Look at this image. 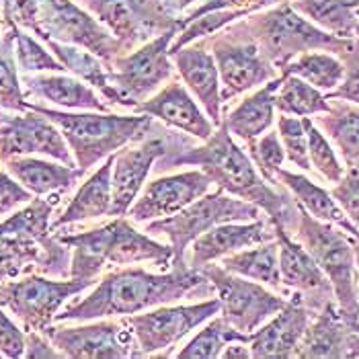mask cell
Returning a JSON list of instances; mask_svg holds the SVG:
<instances>
[{
    "instance_id": "obj_1",
    "label": "cell",
    "mask_w": 359,
    "mask_h": 359,
    "mask_svg": "<svg viewBox=\"0 0 359 359\" xmlns=\"http://www.w3.org/2000/svg\"><path fill=\"white\" fill-rule=\"evenodd\" d=\"M216 287L199 269L172 265L165 273L146 271L144 267H117L101 277L95 290L83 300L66 304L55 323H88L99 318H121L150 308L179 304L191 298H214Z\"/></svg>"
},
{
    "instance_id": "obj_2",
    "label": "cell",
    "mask_w": 359,
    "mask_h": 359,
    "mask_svg": "<svg viewBox=\"0 0 359 359\" xmlns=\"http://www.w3.org/2000/svg\"><path fill=\"white\" fill-rule=\"evenodd\" d=\"M179 166L201 168L210 175L216 187L259 205L277 230H285L294 236L300 220V203L283 185H271L261 177L249 152L236 144L224 123L205 142H197L181 154L156 161L152 175L158 177Z\"/></svg>"
},
{
    "instance_id": "obj_3",
    "label": "cell",
    "mask_w": 359,
    "mask_h": 359,
    "mask_svg": "<svg viewBox=\"0 0 359 359\" xmlns=\"http://www.w3.org/2000/svg\"><path fill=\"white\" fill-rule=\"evenodd\" d=\"M54 234L66 247L72 249L70 277L95 283L107 265L126 267L152 263L156 267H170L175 257L170 245L134 228V224L126 216L113 218L99 228L76 234Z\"/></svg>"
},
{
    "instance_id": "obj_4",
    "label": "cell",
    "mask_w": 359,
    "mask_h": 359,
    "mask_svg": "<svg viewBox=\"0 0 359 359\" xmlns=\"http://www.w3.org/2000/svg\"><path fill=\"white\" fill-rule=\"evenodd\" d=\"M29 109L46 115L54 121L68 142L76 166L88 172L90 168L103 163L107 156L115 154L123 146L144 138L150 130L154 117L134 113V115H117L103 111H79L52 109L39 103H29Z\"/></svg>"
},
{
    "instance_id": "obj_5",
    "label": "cell",
    "mask_w": 359,
    "mask_h": 359,
    "mask_svg": "<svg viewBox=\"0 0 359 359\" xmlns=\"http://www.w3.org/2000/svg\"><path fill=\"white\" fill-rule=\"evenodd\" d=\"M238 23L259 43L261 52L279 72L287 62L306 52H331L343 57L359 41L358 37H337L316 27L294 11L290 2H279L265 11L252 13Z\"/></svg>"
},
{
    "instance_id": "obj_6",
    "label": "cell",
    "mask_w": 359,
    "mask_h": 359,
    "mask_svg": "<svg viewBox=\"0 0 359 359\" xmlns=\"http://www.w3.org/2000/svg\"><path fill=\"white\" fill-rule=\"evenodd\" d=\"M179 31V25L166 29L165 33L111 62L109 84L101 93L111 109L123 107L134 111L177 76L168 50Z\"/></svg>"
},
{
    "instance_id": "obj_7",
    "label": "cell",
    "mask_w": 359,
    "mask_h": 359,
    "mask_svg": "<svg viewBox=\"0 0 359 359\" xmlns=\"http://www.w3.org/2000/svg\"><path fill=\"white\" fill-rule=\"evenodd\" d=\"M294 238L312 255V259L329 277L337 308L345 323H358L359 294L353 236L334 224L316 220L300 205V220Z\"/></svg>"
},
{
    "instance_id": "obj_8",
    "label": "cell",
    "mask_w": 359,
    "mask_h": 359,
    "mask_svg": "<svg viewBox=\"0 0 359 359\" xmlns=\"http://www.w3.org/2000/svg\"><path fill=\"white\" fill-rule=\"evenodd\" d=\"M261 216H265V212L259 205L216 187V191L195 199L181 212L144 224V232L152 238H165L172 247V265H189L187 250L195 238L224 222H250Z\"/></svg>"
},
{
    "instance_id": "obj_9",
    "label": "cell",
    "mask_w": 359,
    "mask_h": 359,
    "mask_svg": "<svg viewBox=\"0 0 359 359\" xmlns=\"http://www.w3.org/2000/svg\"><path fill=\"white\" fill-rule=\"evenodd\" d=\"M238 21L214 33L212 37H205L220 72L224 107L279 76V70L265 57L259 43L241 27Z\"/></svg>"
},
{
    "instance_id": "obj_10",
    "label": "cell",
    "mask_w": 359,
    "mask_h": 359,
    "mask_svg": "<svg viewBox=\"0 0 359 359\" xmlns=\"http://www.w3.org/2000/svg\"><path fill=\"white\" fill-rule=\"evenodd\" d=\"M216 314H220V300L214 296L194 304L156 306L121 320L138 343L140 358H172V349Z\"/></svg>"
},
{
    "instance_id": "obj_11",
    "label": "cell",
    "mask_w": 359,
    "mask_h": 359,
    "mask_svg": "<svg viewBox=\"0 0 359 359\" xmlns=\"http://www.w3.org/2000/svg\"><path fill=\"white\" fill-rule=\"evenodd\" d=\"M95 281L74 277L27 273L0 283V306L11 310L25 331H46L70 298L93 287Z\"/></svg>"
},
{
    "instance_id": "obj_12",
    "label": "cell",
    "mask_w": 359,
    "mask_h": 359,
    "mask_svg": "<svg viewBox=\"0 0 359 359\" xmlns=\"http://www.w3.org/2000/svg\"><path fill=\"white\" fill-rule=\"evenodd\" d=\"M33 33L41 41L54 39L84 48L109 66L115 57L128 54L109 29L74 0H39V23Z\"/></svg>"
},
{
    "instance_id": "obj_13",
    "label": "cell",
    "mask_w": 359,
    "mask_h": 359,
    "mask_svg": "<svg viewBox=\"0 0 359 359\" xmlns=\"http://www.w3.org/2000/svg\"><path fill=\"white\" fill-rule=\"evenodd\" d=\"M199 271L216 287L222 318L245 334L265 325L290 300L259 281L226 271L218 263L203 265Z\"/></svg>"
},
{
    "instance_id": "obj_14",
    "label": "cell",
    "mask_w": 359,
    "mask_h": 359,
    "mask_svg": "<svg viewBox=\"0 0 359 359\" xmlns=\"http://www.w3.org/2000/svg\"><path fill=\"white\" fill-rule=\"evenodd\" d=\"M48 339L64 355L72 359H126L140 358L138 343L121 318L88 320L81 327L50 325Z\"/></svg>"
},
{
    "instance_id": "obj_15",
    "label": "cell",
    "mask_w": 359,
    "mask_h": 359,
    "mask_svg": "<svg viewBox=\"0 0 359 359\" xmlns=\"http://www.w3.org/2000/svg\"><path fill=\"white\" fill-rule=\"evenodd\" d=\"M46 156L76 166L72 150L54 121L37 111L13 113L0 109V163L15 156Z\"/></svg>"
},
{
    "instance_id": "obj_16",
    "label": "cell",
    "mask_w": 359,
    "mask_h": 359,
    "mask_svg": "<svg viewBox=\"0 0 359 359\" xmlns=\"http://www.w3.org/2000/svg\"><path fill=\"white\" fill-rule=\"evenodd\" d=\"M212 185L214 181L201 168L175 175H158L150 183L146 181L128 216L134 220V224H148L172 216L194 203L195 199L210 194Z\"/></svg>"
},
{
    "instance_id": "obj_17",
    "label": "cell",
    "mask_w": 359,
    "mask_h": 359,
    "mask_svg": "<svg viewBox=\"0 0 359 359\" xmlns=\"http://www.w3.org/2000/svg\"><path fill=\"white\" fill-rule=\"evenodd\" d=\"M276 234L279 243V271L287 296H298L312 314L337 302L329 277L312 255L290 232L276 228Z\"/></svg>"
},
{
    "instance_id": "obj_18",
    "label": "cell",
    "mask_w": 359,
    "mask_h": 359,
    "mask_svg": "<svg viewBox=\"0 0 359 359\" xmlns=\"http://www.w3.org/2000/svg\"><path fill=\"white\" fill-rule=\"evenodd\" d=\"M276 236L273 222L265 216L250 222H224L195 238L187 255V263L194 269H201L203 265L218 263L228 255L273 241Z\"/></svg>"
},
{
    "instance_id": "obj_19",
    "label": "cell",
    "mask_w": 359,
    "mask_h": 359,
    "mask_svg": "<svg viewBox=\"0 0 359 359\" xmlns=\"http://www.w3.org/2000/svg\"><path fill=\"white\" fill-rule=\"evenodd\" d=\"M134 113L150 115L165 123L166 128L189 134L199 142H205L216 132V126L212 123L208 113L197 103L189 88L177 79L168 81V84H165L158 93L140 103Z\"/></svg>"
},
{
    "instance_id": "obj_20",
    "label": "cell",
    "mask_w": 359,
    "mask_h": 359,
    "mask_svg": "<svg viewBox=\"0 0 359 359\" xmlns=\"http://www.w3.org/2000/svg\"><path fill=\"white\" fill-rule=\"evenodd\" d=\"M177 76L185 83L189 93L199 101L212 123L218 128L222 123V93L220 72L214 54L205 39H197L189 46H183L177 52H170Z\"/></svg>"
},
{
    "instance_id": "obj_21",
    "label": "cell",
    "mask_w": 359,
    "mask_h": 359,
    "mask_svg": "<svg viewBox=\"0 0 359 359\" xmlns=\"http://www.w3.org/2000/svg\"><path fill=\"white\" fill-rule=\"evenodd\" d=\"M312 312L298 296H290L287 304L265 325L249 334L250 353L255 359L296 358V349L304 337Z\"/></svg>"
},
{
    "instance_id": "obj_22",
    "label": "cell",
    "mask_w": 359,
    "mask_h": 359,
    "mask_svg": "<svg viewBox=\"0 0 359 359\" xmlns=\"http://www.w3.org/2000/svg\"><path fill=\"white\" fill-rule=\"evenodd\" d=\"M21 84L25 97L39 99L62 109L74 111H103L107 113L111 107L105 99L88 83L76 79L74 74L66 72H35L21 74Z\"/></svg>"
},
{
    "instance_id": "obj_23",
    "label": "cell",
    "mask_w": 359,
    "mask_h": 359,
    "mask_svg": "<svg viewBox=\"0 0 359 359\" xmlns=\"http://www.w3.org/2000/svg\"><path fill=\"white\" fill-rule=\"evenodd\" d=\"M281 74L259 86L247 95L238 105L232 109H222V123L228 128V132L243 144H249L255 138L263 136L273 128L276 121V95L281 86Z\"/></svg>"
},
{
    "instance_id": "obj_24",
    "label": "cell",
    "mask_w": 359,
    "mask_h": 359,
    "mask_svg": "<svg viewBox=\"0 0 359 359\" xmlns=\"http://www.w3.org/2000/svg\"><path fill=\"white\" fill-rule=\"evenodd\" d=\"M2 165L35 197L68 194L84 177L79 166H68L54 158L48 161L37 156H15Z\"/></svg>"
},
{
    "instance_id": "obj_25",
    "label": "cell",
    "mask_w": 359,
    "mask_h": 359,
    "mask_svg": "<svg viewBox=\"0 0 359 359\" xmlns=\"http://www.w3.org/2000/svg\"><path fill=\"white\" fill-rule=\"evenodd\" d=\"M351 329L341 316L337 302L312 314L304 337L296 349L298 359H343L349 353Z\"/></svg>"
},
{
    "instance_id": "obj_26",
    "label": "cell",
    "mask_w": 359,
    "mask_h": 359,
    "mask_svg": "<svg viewBox=\"0 0 359 359\" xmlns=\"http://www.w3.org/2000/svg\"><path fill=\"white\" fill-rule=\"evenodd\" d=\"M111 170H113V154L103 161L83 185L74 197L68 201L64 212L52 220V232L81 222L99 220L111 216V203H113V187H111Z\"/></svg>"
},
{
    "instance_id": "obj_27",
    "label": "cell",
    "mask_w": 359,
    "mask_h": 359,
    "mask_svg": "<svg viewBox=\"0 0 359 359\" xmlns=\"http://www.w3.org/2000/svg\"><path fill=\"white\" fill-rule=\"evenodd\" d=\"M277 181L294 195V199L304 208L310 216H314L316 220L334 224L343 232H347L349 236L359 241V230L353 226V222L347 218V214L337 203V199L332 197L329 189L314 183L310 177H306L304 172H294V170H287V168L279 170Z\"/></svg>"
},
{
    "instance_id": "obj_28",
    "label": "cell",
    "mask_w": 359,
    "mask_h": 359,
    "mask_svg": "<svg viewBox=\"0 0 359 359\" xmlns=\"http://www.w3.org/2000/svg\"><path fill=\"white\" fill-rule=\"evenodd\" d=\"M331 111L314 115V123L331 140L347 168H359V105L329 99Z\"/></svg>"
},
{
    "instance_id": "obj_29",
    "label": "cell",
    "mask_w": 359,
    "mask_h": 359,
    "mask_svg": "<svg viewBox=\"0 0 359 359\" xmlns=\"http://www.w3.org/2000/svg\"><path fill=\"white\" fill-rule=\"evenodd\" d=\"M220 265L226 271H232L236 276L247 277L252 281H259L273 290L277 294L287 296V290L283 287L281 271H279V243L277 236L273 241L255 245L250 249H243L234 255H228L220 261Z\"/></svg>"
},
{
    "instance_id": "obj_30",
    "label": "cell",
    "mask_w": 359,
    "mask_h": 359,
    "mask_svg": "<svg viewBox=\"0 0 359 359\" xmlns=\"http://www.w3.org/2000/svg\"><path fill=\"white\" fill-rule=\"evenodd\" d=\"M290 4L316 27L337 37H355L359 0H294Z\"/></svg>"
},
{
    "instance_id": "obj_31",
    "label": "cell",
    "mask_w": 359,
    "mask_h": 359,
    "mask_svg": "<svg viewBox=\"0 0 359 359\" xmlns=\"http://www.w3.org/2000/svg\"><path fill=\"white\" fill-rule=\"evenodd\" d=\"M279 74H294L327 95L343 81L345 64L339 55L331 52H306L287 62Z\"/></svg>"
},
{
    "instance_id": "obj_32",
    "label": "cell",
    "mask_w": 359,
    "mask_h": 359,
    "mask_svg": "<svg viewBox=\"0 0 359 359\" xmlns=\"http://www.w3.org/2000/svg\"><path fill=\"white\" fill-rule=\"evenodd\" d=\"M245 341L249 343V334L234 329L230 323H226L222 316H214L208 323L199 327L194 337L179 347V351L172 355L177 359H220L222 351L228 343Z\"/></svg>"
},
{
    "instance_id": "obj_33",
    "label": "cell",
    "mask_w": 359,
    "mask_h": 359,
    "mask_svg": "<svg viewBox=\"0 0 359 359\" xmlns=\"http://www.w3.org/2000/svg\"><path fill=\"white\" fill-rule=\"evenodd\" d=\"M281 76V86L277 88L276 95V111L294 117H314L331 111V101L323 90L294 74Z\"/></svg>"
},
{
    "instance_id": "obj_34",
    "label": "cell",
    "mask_w": 359,
    "mask_h": 359,
    "mask_svg": "<svg viewBox=\"0 0 359 359\" xmlns=\"http://www.w3.org/2000/svg\"><path fill=\"white\" fill-rule=\"evenodd\" d=\"M43 43L64 64L68 74H74L76 79L88 83L93 88L99 90V95L107 88L111 66L105 64L99 55H95L84 48H79V46L62 43V41H54V39H46Z\"/></svg>"
},
{
    "instance_id": "obj_35",
    "label": "cell",
    "mask_w": 359,
    "mask_h": 359,
    "mask_svg": "<svg viewBox=\"0 0 359 359\" xmlns=\"http://www.w3.org/2000/svg\"><path fill=\"white\" fill-rule=\"evenodd\" d=\"M0 109L13 113L29 111V101L21 84V74L15 55L13 29L4 27L0 35Z\"/></svg>"
},
{
    "instance_id": "obj_36",
    "label": "cell",
    "mask_w": 359,
    "mask_h": 359,
    "mask_svg": "<svg viewBox=\"0 0 359 359\" xmlns=\"http://www.w3.org/2000/svg\"><path fill=\"white\" fill-rule=\"evenodd\" d=\"M4 27L13 29L15 35V55L21 74H35V72H66L64 64L52 54L48 46L31 35V31L21 29L15 23H4Z\"/></svg>"
},
{
    "instance_id": "obj_37",
    "label": "cell",
    "mask_w": 359,
    "mask_h": 359,
    "mask_svg": "<svg viewBox=\"0 0 359 359\" xmlns=\"http://www.w3.org/2000/svg\"><path fill=\"white\" fill-rule=\"evenodd\" d=\"M302 121H304L306 136H308V158H310L312 170H316L318 177L331 185L339 183L347 166L341 163L331 140L312 121V117H302Z\"/></svg>"
},
{
    "instance_id": "obj_38",
    "label": "cell",
    "mask_w": 359,
    "mask_h": 359,
    "mask_svg": "<svg viewBox=\"0 0 359 359\" xmlns=\"http://www.w3.org/2000/svg\"><path fill=\"white\" fill-rule=\"evenodd\" d=\"M247 150H249L250 161L255 163L257 170L261 172V177L271 185H281L277 181V175L285 163V150H283V144L279 140L277 130H269L263 136L249 142Z\"/></svg>"
},
{
    "instance_id": "obj_39",
    "label": "cell",
    "mask_w": 359,
    "mask_h": 359,
    "mask_svg": "<svg viewBox=\"0 0 359 359\" xmlns=\"http://www.w3.org/2000/svg\"><path fill=\"white\" fill-rule=\"evenodd\" d=\"M245 17L247 15L236 13V11H212V13H205V15H201V17H197V19L183 25V29L177 33V37H175L168 54L181 50L183 46L194 43L197 39L212 37L214 33H218V31L226 29L228 25H232V23H236L238 19H245Z\"/></svg>"
},
{
    "instance_id": "obj_40",
    "label": "cell",
    "mask_w": 359,
    "mask_h": 359,
    "mask_svg": "<svg viewBox=\"0 0 359 359\" xmlns=\"http://www.w3.org/2000/svg\"><path fill=\"white\" fill-rule=\"evenodd\" d=\"M277 134L283 144L285 158L294 166H298L304 172H312V165L308 158V136L302 117L294 115H283L279 113L277 117Z\"/></svg>"
},
{
    "instance_id": "obj_41",
    "label": "cell",
    "mask_w": 359,
    "mask_h": 359,
    "mask_svg": "<svg viewBox=\"0 0 359 359\" xmlns=\"http://www.w3.org/2000/svg\"><path fill=\"white\" fill-rule=\"evenodd\" d=\"M276 4H279V0H203L195 8H189L183 17H179V27L183 29L185 23L194 21L205 13H212V11H236V13H243L249 17L252 13L265 11Z\"/></svg>"
},
{
    "instance_id": "obj_42",
    "label": "cell",
    "mask_w": 359,
    "mask_h": 359,
    "mask_svg": "<svg viewBox=\"0 0 359 359\" xmlns=\"http://www.w3.org/2000/svg\"><path fill=\"white\" fill-rule=\"evenodd\" d=\"M331 194L359 230V168H345L343 179L332 185Z\"/></svg>"
},
{
    "instance_id": "obj_43",
    "label": "cell",
    "mask_w": 359,
    "mask_h": 359,
    "mask_svg": "<svg viewBox=\"0 0 359 359\" xmlns=\"http://www.w3.org/2000/svg\"><path fill=\"white\" fill-rule=\"evenodd\" d=\"M25 347H27V332L4 312V306H0V358H25Z\"/></svg>"
},
{
    "instance_id": "obj_44",
    "label": "cell",
    "mask_w": 359,
    "mask_h": 359,
    "mask_svg": "<svg viewBox=\"0 0 359 359\" xmlns=\"http://www.w3.org/2000/svg\"><path fill=\"white\" fill-rule=\"evenodd\" d=\"M341 60L345 64V76L334 90L327 93V99H343L359 105V41Z\"/></svg>"
},
{
    "instance_id": "obj_45",
    "label": "cell",
    "mask_w": 359,
    "mask_h": 359,
    "mask_svg": "<svg viewBox=\"0 0 359 359\" xmlns=\"http://www.w3.org/2000/svg\"><path fill=\"white\" fill-rule=\"evenodd\" d=\"M35 195L23 187L6 168H0V216L13 214L17 208L25 205Z\"/></svg>"
},
{
    "instance_id": "obj_46",
    "label": "cell",
    "mask_w": 359,
    "mask_h": 359,
    "mask_svg": "<svg viewBox=\"0 0 359 359\" xmlns=\"http://www.w3.org/2000/svg\"><path fill=\"white\" fill-rule=\"evenodd\" d=\"M25 358L27 359H60L64 358L54 343L48 339L43 331H27V347H25Z\"/></svg>"
},
{
    "instance_id": "obj_47",
    "label": "cell",
    "mask_w": 359,
    "mask_h": 359,
    "mask_svg": "<svg viewBox=\"0 0 359 359\" xmlns=\"http://www.w3.org/2000/svg\"><path fill=\"white\" fill-rule=\"evenodd\" d=\"M250 345L245 341H234V343H228L222 351L220 359H250Z\"/></svg>"
},
{
    "instance_id": "obj_48",
    "label": "cell",
    "mask_w": 359,
    "mask_h": 359,
    "mask_svg": "<svg viewBox=\"0 0 359 359\" xmlns=\"http://www.w3.org/2000/svg\"><path fill=\"white\" fill-rule=\"evenodd\" d=\"M168 2V6L172 8V13L179 17L181 13H187L194 4H197L199 0H166Z\"/></svg>"
},
{
    "instance_id": "obj_49",
    "label": "cell",
    "mask_w": 359,
    "mask_h": 359,
    "mask_svg": "<svg viewBox=\"0 0 359 359\" xmlns=\"http://www.w3.org/2000/svg\"><path fill=\"white\" fill-rule=\"evenodd\" d=\"M349 359H359V332L351 331V337H349V353H347Z\"/></svg>"
},
{
    "instance_id": "obj_50",
    "label": "cell",
    "mask_w": 359,
    "mask_h": 359,
    "mask_svg": "<svg viewBox=\"0 0 359 359\" xmlns=\"http://www.w3.org/2000/svg\"><path fill=\"white\" fill-rule=\"evenodd\" d=\"M353 250H355V267H358V294H359V241L353 238Z\"/></svg>"
},
{
    "instance_id": "obj_51",
    "label": "cell",
    "mask_w": 359,
    "mask_h": 359,
    "mask_svg": "<svg viewBox=\"0 0 359 359\" xmlns=\"http://www.w3.org/2000/svg\"><path fill=\"white\" fill-rule=\"evenodd\" d=\"M349 329L353 332H359V320L358 323H349Z\"/></svg>"
},
{
    "instance_id": "obj_52",
    "label": "cell",
    "mask_w": 359,
    "mask_h": 359,
    "mask_svg": "<svg viewBox=\"0 0 359 359\" xmlns=\"http://www.w3.org/2000/svg\"><path fill=\"white\" fill-rule=\"evenodd\" d=\"M4 29V23H2V0H0V31Z\"/></svg>"
},
{
    "instance_id": "obj_53",
    "label": "cell",
    "mask_w": 359,
    "mask_h": 359,
    "mask_svg": "<svg viewBox=\"0 0 359 359\" xmlns=\"http://www.w3.org/2000/svg\"><path fill=\"white\" fill-rule=\"evenodd\" d=\"M355 37L359 39V19H358V27H355Z\"/></svg>"
},
{
    "instance_id": "obj_54",
    "label": "cell",
    "mask_w": 359,
    "mask_h": 359,
    "mask_svg": "<svg viewBox=\"0 0 359 359\" xmlns=\"http://www.w3.org/2000/svg\"><path fill=\"white\" fill-rule=\"evenodd\" d=\"M279 2H294V0H279Z\"/></svg>"
}]
</instances>
